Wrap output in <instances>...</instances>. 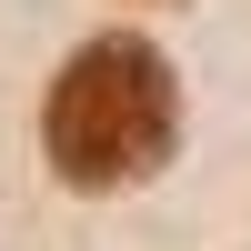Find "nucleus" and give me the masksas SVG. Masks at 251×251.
<instances>
[{"label": "nucleus", "mask_w": 251, "mask_h": 251, "mask_svg": "<svg viewBox=\"0 0 251 251\" xmlns=\"http://www.w3.org/2000/svg\"><path fill=\"white\" fill-rule=\"evenodd\" d=\"M40 141H50V171L71 191H131L171 161L181 141V80L161 60V40L141 30H100L60 60L50 111H40Z\"/></svg>", "instance_id": "f257e3e1"}]
</instances>
